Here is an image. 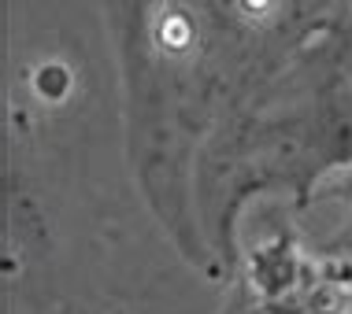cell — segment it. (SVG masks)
I'll use <instances>...</instances> for the list:
<instances>
[{
  "instance_id": "cell-1",
  "label": "cell",
  "mask_w": 352,
  "mask_h": 314,
  "mask_svg": "<svg viewBox=\"0 0 352 314\" xmlns=\"http://www.w3.org/2000/svg\"><path fill=\"white\" fill-rule=\"evenodd\" d=\"M156 41L164 45L167 52H182L189 41H193V26H189V19L182 12H164L156 19Z\"/></svg>"
},
{
  "instance_id": "cell-3",
  "label": "cell",
  "mask_w": 352,
  "mask_h": 314,
  "mask_svg": "<svg viewBox=\"0 0 352 314\" xmlns=\"http://www.w3.org/2000/svg\"><path fill=\"white\" fill-rule=\"evenodd\" d=\"M237 4H241L249 15H263V12L271 8V0H237Z\"/></svg>"
},
{
  "instance_id": "cell-2",
  "label": "cell",
  "mask_w": 352,
  "mask_h": 314,
  "mask_svg": "<svg viewBox=\"0 0 352 314\" xmlns=\"http://www.w3.org/2000/svg\"><path fill=\"white\" fill-rule=\"evenodd\" d=\"M37 93H41V97H63V93H67V85H71V74L63 71L60 63H49V67H41V71H37Z\"/></svg>"
}]
</instances>
